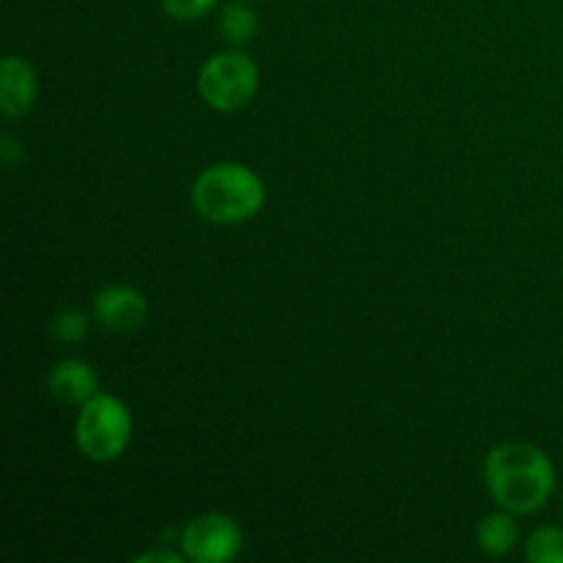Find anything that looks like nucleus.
Listing matches in <instances>:
<instances>
[{
  "mask_svg": "<svg viewBox=\"0 0 563 563\" xmlns=\"http://www.w3.org/2000/svg\"><path fill=\"white\" fill-rule=\"evenodd\" d=\"M484 482L500 509L511 515H533L544 509L555 489V467L539 445L511 443L495 445L484 460Z\"/></svg>",
  "mask_w": 563,
  "mask_h": 563,
  "instance_id": "f257e3e1",
  "label": "nucleus"
},
{
  "mask_svg": "<svg viewBox=\"0 0 563 563\" xmlns=\"http://www.w3.org/2000/svg\"><path fill=\"white\" fill-rule=\"evenodd\" d=\"M267 201L262 176L240 163H214L196 176L190 203L198 218L218 225L245 223L256 218Z\"/></svg>",
  "mask_w": 563,
  "mask_h": 563,
  "instance_id": "f03ea898",
  "label": "nucleus"
},
{
  "mask_svg": "<svg viewBox=\"0 0 563 563\" xmlns=\"http://www.w3.org/2000/svg\"><path fill=\"white\" fill-rule=\"evenodd\" d=\"M132 440V412L115 396L97 394L80 407L75 421V443L91 462H113Z\"/></svg>",
  "mask_w": 563,
  "mask_h": 563,
  "instance_id": "7ed1b4c3",
  "label": "nucleus"
},
{
  "mask_svg": "<svg viewBox=\"0 0 563 563\" xmlns=\"http://www.w3.org/2000/svg\"><path fill=\"white\" fill-rule=\"evenodd\" d=\"M258 91V66L242 49H225L203 60L198 69V93L218 113L247 108Z\"/></svg>",
  "mask_w": 563,
  "mask_h": 563,
  "instance_id": "20e7f679",
  "label": "nucleus"
},
{
  "mask_svg": "<svg viewBox=\"0 0 563 563\" xmlns=\"http://www.w3.org/2000/svg\"><path fill=\"white\" fill-rule=\"evenodd\" d=\"M242 550V531L229 515L207 511L181 531V555L192 563H225Z\"/></svg>",
  "mask_w": 563,
  "mask_h": 563,
  "instance_id": "39448f33",
  "label": "nucleus"
},
{
  "mask_svg": "<svg viewBox=\"0 0 563 563\" xmlns=\"http://www.w3.org/2000/svg\"><path fill=\"white\" fill-rule=\"evenodd\" d=\"M93 319L110 333H135L148 319V300L141 289L110 284L93 295Z\"/></svg>",
  "mask_w": 563,
  "mask_h": 563,
  "instance_id": "423d86ee",
  "label": "nucleus"
},
{
  "mask_svg": "<svg viewBox=\"0 0 563 563\" xmlns=\"http://www.w3.org/2000/svg\"><path fill=\"white\" fill-rule=\"evenodd\" d=\"M38 93V80L33 66L20 55H9L0 66V108L5 119H20L33 108Z\"/></svg>",
  "mask_w": 563,
  "mask_h": 563,
  "instance_id": "0eeeda50",
  "label": "nucleus"
},
{
  "mask_svg": "<svg viewBox=\"0 0 563 563\" xmlns=\"http://www.w3.org/2000/svg\"><path fill=\"white\" fill-rule=\"evenodd\" d=\"M99 377L91 363L58 361L47 374V390L58 405L82 407L91 396L99 394Z\"/></svg>",
  "mask_w": 563,
  "mask_h": 563,
  "instance_id": "6e6552de",
  "label": "nucleus"
},
{
  "mask_svg": "<svg viewBox=\"0 0 563 563\" xmlns=\"http://www.w3.org/2000/svg\"><path fill=\"white\" fill-rule=\"evenodd\" d=\"M476 542L478 550L493 559H500V555L511 553L520 542V528H517L515 517L511 511H498V515H489L487 520H482L476 531Z\"/></svg>",
  "mask_w": 563,
  "mask_h": 563,
  "instance_id": "1a4fd4ad",
  "label": "nucleus"
},
{
  "mask_svg": "<svg viewBox=\"0 0 563 563\" xmlns=\"http://www.w3.org/2000/svg\"><path fill=\"white\" fill-rule=\"evenodd\" d=\"M218 31L223 33L225 42L231 47H242V44L251 42L258 31V16L253 11V5L247 3H229L220 9Z\"/></svg>",
  "mask_w": 563,
  "mask_h": 563,
  "instance_id": "9d476101",
  "label": "nucleus"
},
{
  "mask_svg": "<svg viewBox=\"0 0 563 563\" xmlns=\"http://www.w3.org/2000/svg\"><path fill=\"white\" fill-rule=\"evenodd\" d=\"M526 559L533 563H563V528H537L526 542Z\"/></svg>",
  "mask_w": 563,
  "mask_h": 563,
  "instance_id": "9b49d317",
  "label": "nucleus"
},
{
  "mask_svg": "<svg viewBox=\"0 0 563 563\" xmlns=\"http://www.w3.org/2000/svg\"><path fill=\"white\" fill-rule=\"evenodd\" d=\"M49 330L60 344H80L88 335V313H82L80 308H66L53 319Z\"/></svg>",
  "mask_w": 563,
  "mask_h": 563,
  "instance_id": "f8f14e48",
  "label": "nucleus"
},
{
  "mask_svg": "<svg viewBox=\"0 0 563 563\" xmlns=\"http://www.w3.org/2000/svg\"><path fill=\"white\" fill-rule=\"evenodd\" d=\"M218 5V0H163V9L170 20L192 22L198 16L209 14Z\"/></svg>",
  "mask_w": 563,
  "mask_h": 563,
  "instance_id": "ddd939ff",
  "label": "nucleus"
},
{
  "mask_svg": "<svg viewBox=\"0 0 563 563\" xmlns=\"http://www.w3.org/2000/svg\"><path fill=\"white\" fill-rule=\"evenodd\" d=\"M0 157H3L5 168H16V165L25 159V152H22V146L14 141V137L5 135L3 141H0Z\"/></svg>",
  "mask_w": 563,
  "mask_h": 563,
  "instance_id": "4468645a",
  "label": "nucleus"
},
{
  "mask_svg": "<svg viewBox=\"0 0 563 563\" xmlns=\"http://www.w3.org/2000/svg\"><path fill=\"white\" fill-rule=\"evenodd\" d=\"M137 563H181V561H187L185 555H179V553H174V550H148V553H143V555H137L135 559Z\"/></svg>",
  "mask_w": 563,
  "mask_h": 563,
  "instance_id": "2eb2a0df",
  "label": "nucleus"
},
{
  "mask_svg": "<svg viewBox=\"0 0 563 563\" xmlns=\"http://www.w3.org/2000/svg\"><path fill=\"white\" fill-rule=\"evenodd\" d=\"M561 515H563V504H561Z\"/></svg>",
  "mask_w": 563,
  "mask_h": 563,
  "instance_id": "dca6fc26",
  "label": "nucleus"
}]
</instances>
